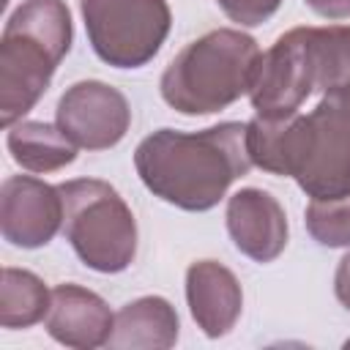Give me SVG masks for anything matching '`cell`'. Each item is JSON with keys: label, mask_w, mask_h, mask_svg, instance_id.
I'll list each match as a JSON object with an SVG mask.
<instances>
[{"label": "cell", "mask_w": 350, "mask_h": 350, "mask_svg": "<svg viewBox=\"0 0 350 350\" xmlns=\"http://www.w3.org/2000/svg\"><path fill=\"white\" fill-rule=\"evenodd\" d=\"M323 19H350V0H304Z\"/></svg>", "instance_id": "ac0fdd59"}, {"label": "cell", "mask_w": 350, "mask_h": 350, "mask_svg": "<svg viewBox=\"0 0 350 350\" xmlns=\"http://www.w3.org/2000/svg\"><path fill=\"white\" fill-rule=\"evenodd\" d=\"M334 293H336V301L350 312V252L339 260L336 265V273H334Z\"/></svg>", "instance_id": "d6986e66"}, {"label": "cell", "mask_w": 350, "mask_h": 350, "mask_svg": "<svg viewBox=\"0 0 350 350\" xmlns=\"http://www.w3.org/2000/svg\"><path fill=\"white\" fill-rule=\"evenodd\" d=\"M55 123L77 148L107 150L126 137L131 107L118 88L98 79H82L60 96Z\"/></svg>", "instance_id": "52a82bcc"}, {"label": "cell", "mask_w": 350, "mask_h": 350, "mask_svg": "<svg viewBox=\"0 0 350 350\" xmlns=\"http://www.w3.org/2000/svg\"><path fill=\"white\" fill-rule=\"evenodd\" d=\"M63 194V235L79 262L96 273H120L137 257V219L115 186L98 178H74Z\"/></svg>", "instance_id": "5b68a950"}, {"label": "cell", "mask_w": 350, "mask_h": 350, "mask_svg": "<svg viewBox=\"0 0 350 350\" xmlns=\"http://www.w3.org/2000/svg\"><path fill=\"white\" fill-rule=\"evenodd\" d=\"M306 232L328 249L350 246V194L334 200H312L304 213Z\"/></svg>", "instance_id": "2e32d148"}, {"label": "cell", "mask_w": 350, "mask_h": 350, "mask_svg": "<svg viewBox=\"0 0 350 350\" xmlns=\"http://www.w3.org/2000/svg\"><path fill=\"white\" fill-rule=\"evenodd\" d=\"M5 148L11 159L27 172H57L77 159V145L55 123L16 120L5 131Z\"/></svg>", "instance_id": "4fadbf2b"}, {"label": "cell", "mask_w": 350, "mask_h": 350, "mask_svg": "<svg viewBox=\"0 0 350 350\" xmlns=\"http://www.w3.org/2000/svg\"><path fill=\"white\" fill-rule=\"evenodd\" d=\"M180 320L175 306L161 295H142L120 306L107 347L112 350H167L175 347Z\"/></svg>", "instance_id": "7c38bea8"}, {"label": "cell", "mask_w": 350, "mask_h": 350, "mask_svg": "<svg viewBox=\"0 0 350 350\" xmlns=\"http://www.w3.org/2000/svg\"><path fill=\"white\" fill-rule=\"evenodd\" d=\"M44 325L46 334L66 347L96 350L109 342L115 314L98 293L66 282L52 290V306Z\"/></svg>", "instance_id": "8fae6325"}, {"label": "cell", "mask_w": 350, "mask_h": 350, "mask_svg": "<svg viewBox=\"0 0 350 350\" xmlns=\"http://www.w3.org/2000/svg\"><path fill=\"white\" fill-rule=\"evenodd\" d=\"M88 41L112 68L148 66L172 27L167 0H79Z\"/></svg>", "instance_id": "8992f818"}, {"label": "cell", "mask_w": 350, "mask_h": 350, "mask_svg": "<svg viewBox=\"0 0 350 350\" xmlns=\"http://www.w3.org/2000/svg\"><path fill=\"white\" fill-rule=\"evenodd\" d=\"M52 306V293L46 290L44 279L25 268H3L0 284V325L8 331L30 328L46 320Z\"/></svg>", "instance_id": "9a60e30c"}, {"label": "cell", "mask_w": 350, "mask_h": 350, "mask_svg": "<svg viewBox=\"0 0 350 350\" xmlns=\"http://www.w3.org/2000/svg\"><path fill=\"white\" fill-rule=\"evenodd\" d=\"M260 46L254 36L219 27L186 44L164 68L159 93L180 115H213L252 90Z\"/></svg>", "instance_id": "277c9868"}, {"label": "cell", "mask_w": 350, "mask_h": 350, "mask_svg": "<svg viewBox=\"0 0 350 350\" xmlns=\"http://www.w3.org/2000/svg\"><path fill=\"white\" fill-rule=\"evenodd\" d=\"M216 5L224 11L230 22L241 27H257L279 11L282 0H216Z\"/></svg>", "instance_id": "e0dca14e"}, {"label": "cell", "mask_w": 350, "mask_h": 350, "mask_svg": "<svg viewBox=\"0 0 350 350\" xmlns=\"http://www.w3.org/2000/svg\"><path fill=\"white\" fill-rule=\"evenodd\" d=\"M312 88L320 93L350 88V25L298 27Z\"/></svg>", "instance_id": "5bb4252c"}, {"label": "cell", "mask_w": 350, "mask_h": 350, "mask_svg": "<svg viewBox=\"0 0 350 350\" xmlns=\"http://www.w3.org/2000/svg\"><path fill=\"white\" fill-rule=\"evenodd\" d=\"M345 347H350V339H347V342H345Z\"/></svg>", "instance_id": "ffe728a7"}, {"label": "cell", "mask_w": 350, "mask_h": 350, "mask_svg": "<svg viewBox=\"0 0 350 350\" xmlns=\"http://www.w3.org/2000/svg\"><path fill=\"white\" fill-rule=\"evenodd\" d=\"M63 227V194L33 175H11L0 186V232L11 246L41 249Z\"/></svg>", "instance_id": "ba28073f"}, {"label": "cell", "mask_w": 350, "mask_h": 350, "mask_svg": "<svg viewBox=\"0 0 350 350\" xmlns=\"http://www.w3.org/2000/svg\"><path fill=\"white\" fill-rule=\"evenodd\" d=\"M74 41L63 0H22L0 36V123L22 120L46 93Z\"/></svg>", "instance_id": "3957f363"}, {"label": "cell", "mask_w": 350, "mask_h": 350, "mask_svg": "<svg viewBox=\"0 0 350 350\" xmlns=\"http://www.w3.org/2000/svg\"><path fill=\"white\" fill-rule=\"evenodd\" d=\"M224 221L235 249L254 262H273L287 246V213L265 189H238L227 200Z\"/></svg>", "instance_id": "9c48e42d"}, {"label": "cell", "mask_w": 350, "mask_h": 350, "mask_svg": "<svg viewBox=\"0 0 350 350\" xmlns=\"http://www.w3.org/2000/svg\"><path fill=\"white\" fill-rule=\"evenodd\" d=\"M246 148L254 167L293 178L312 200L350 194V88L323 93L309 115H254Z\"/></svg>", "instance_id": "6da1fadb"}, {"label": "cell", "mask_w": 350, "mask_h": 350, "mask_svg": "<svg viewBox=\"0 0 350 350\" xmlns=\"http://www.w3.org/2000/svg\"><path fill=\"white\" fill-rule=\"evenodd\" d=\"M186 304L191 320L208 339L227 336L243 309L238 276L216 260H197L186 268Z\"/></svg>", "instance_id": "30bf717a"}, {"label": "cell", "mask_w": 350, "mask_h": 350, "mask_svg": "<svg viewBox=\"0 0 350 350\" xmlns=\"http://www.w3.org/2000/svg\"><path fill=\"white\" fill-rule=\"evenodd\" d=\"M252 167L246 123L241 120H224L202 131L159 129L134 150V170L142 186L189 213L216 208Z\"/></svg>", "instance_id": "7a4b0ae2"}]
</instances>
